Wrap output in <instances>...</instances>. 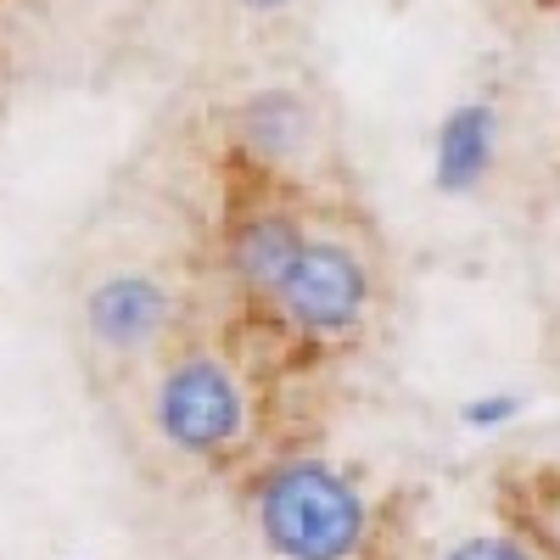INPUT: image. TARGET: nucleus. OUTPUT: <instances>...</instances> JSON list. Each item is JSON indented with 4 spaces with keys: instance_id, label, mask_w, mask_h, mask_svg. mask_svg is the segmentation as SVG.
<instances>
[{
    "instance_id": "1",
    "label": "nucleus",
    "mask_w": 560,
    "mask_h": 560,
    "mask_svg": "<svg viewBox=\"0 0 560 560\" xmlns=\"http://www.w3.org/2000/svg\"><path fill=\"white\" fill-rule=\"evenodd\" d=\"M292 382L219 314L197 319L129 387L135 427L174 471L242 482L258 459L292 443Z\"/></svg>"
},
{
    "instance_id": "2",
    "label": "nucleus",
    "mask_w": 560,
    "mask_h": 560,
    "mask_svg": "<svg viewBox=\"0 0 560 560\" xmlns=\"http://www.w3.org/2000/svg\"><path fill=\"white\" fill-rule=\"evenodd\" d=\"M393 303H398L393 247L353 185H337V191L319 197L314 230L287 287L275 292L264 319L247 325L242 337L292 387H314L359 364L364 353H376V342L393 325Z\"/></svg>"
},
{
    "instance_id": "3",
    "label": "nucleus",
    "mask_w": 560,
    "mask_h": 560,
    "mask_svg": "<svg viewBox=\"0 0 560 560\" xmlns=\"http://www.w3.org/2000/svg\"><path fill=\"white\" fill-rule=\"evenodd\" d=\"M236 499L264 560H415L398 493L308 438L258 459Z\"/></svg>"
},
{
    "instance_id": "4",
    "label": "nucleus",
    "mask_w": 560,
    "mask_h": 560,
    "mask_svg": "<svg viewBox=\"0 0 560 560\" xmlns=\"http://www.w3.org/2000/svg\"><path fill=\"white\" fill-rule=\"evenodd\" d=\"M208 314L202 253H113L79 275L73 342L96 387L129 393Z\"/></svg>"
},
{
    "instance_id": "5",
    "label": "nucleus",
    "mask_w": 560,
    "mask_h": 560,
    "mask_svg": "<svg viewBox=\"0 0 560 560\" xmlns=\"http://www.w3.org/2000/svg\"><path fill=\"white\" fill-rule=\"evenodd\" d=\"M208 152L219 179H275L337 191L348 179L337 96L303 68H264L208 113Z\"/></svg>"
},
{
    "instance_id": "6",
    "label": "nucleus",
    "mask_w": 560,
    "mask_h": 560,
    "mask_svg": "<svg viewBox=\"0 0 560 560\" xmlns=\"http://www.w3.org/2000/svg\"><path fill=\"white\" fill-rule=\"evenodd\" d=\"M325 191L275 179H219V213L202 236V287L208 308L247 331L264 319L275 292L303 258Z\"/></svg>"
},
{
    "instance_id": "7",
    "label": "nucleus",
    "mask_w": 560,
    "mask_h": 560,
    "mask_svg": "<svg viewBox=\"0 0 560 560\" xmlns=\"http://www.w3.org/2000/svg\"><path fill=\"white\" fill-rule=\"evenodd\" d=\"M415 560H560V516L544 477L527 488H504L477 522H465L432 549H415Z\"/></svg>"
},
{
    "instance_id": "8",
    "label": "nucleus",
    "mask_w": 560,
    "mask_h": 560,
    "mask_svg": "<svg viewBox=\"0 0 560 560\" xmlns=\"http://www.w3.org/2000/svg\"><path fill=\"white\" fill-rule=\"evenodd\" d=\"M236 12H247V18H258V23H280V18H292L303 0H230Z\"/></svg>"
},
{
    "instance_id": "9",
    "label": "nucleus",
    "mask_w": 560,
    "mask_h": 560,
    "mask_svg": "<svg viewBox=\"0 0 560 560\" xmlns=\"http://www.w3.org/2000/svg\"><path fill=\"white\" fill-rule=\"evenodd\" d=\"M533 7H555V0H533Z\"/></svg>"
}]
</instances>
